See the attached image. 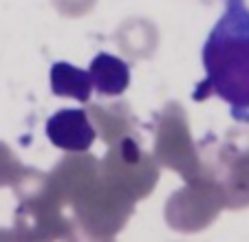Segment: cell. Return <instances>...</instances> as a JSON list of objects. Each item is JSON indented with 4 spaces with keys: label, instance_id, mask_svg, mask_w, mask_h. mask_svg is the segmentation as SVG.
I'll return each mask as SVG.
<instances>
[{
    "label": "cell",
    "instance_id": "obj_1",
    "mask_svg": "<svg viewBox=\"0 0 249 242\" xmlns=\"http://www.w3.org/2000/svg\"><path fill=\"white\" fill-rule=\"evenodd\" d=\"M205 79L194 102L216 95L230 106L236 121H249V7L245 0H225V11L203 44Z\"/></svg>",
    "mask_w": 249,
    "mask_h": 242
},
{
    "label": "cell",
    "instance_id": "obj_2",
    "mask_svg": "<svg viewBox=\"0 0 249 242\" xmlns=\"http://www.w3.org/2000/svg\"><path fill=\"white\" fill-rule=\"evenodd\" d=\"M47 137L60 150L86 152L95 141V128L82 108H64L47 121Z\"/></svg>",
    "mask_w": 249,
    "mask_h": 242
},
{
    "label": "cell",
    "instance_id": "obj_3",
    "mask_svg": "<svg viewBox=\"0 0 249 242\" xmlns=\"http://www.w3.org/2000/svg\"><path fill=\"white\" fill-rule=\"evenodd\" d=\"M89 73L93 79V88L99 95L117 97L130 86V66L110 53H97L90 62Z\"/></svg>",
    "mask_w": 249,
    "mask_h": 242
},
{
    "label": "cell",
    "instance_id": "obj_4",
    "mask_svg": "<svg viewBox=\"0 0 249 242\" xmlns=\"http://www.w3.org/2000/svg\"><path fill=\"white\" fill-rule=\"evenodd\" d=\"M49 82H51V93L57 97H73L82 104L90 99L93 90L90 73L69 62H55L49 70Z\"/></svg>",
    "mask_w": 249,
    "mask_h": 242
}]
</instances>
